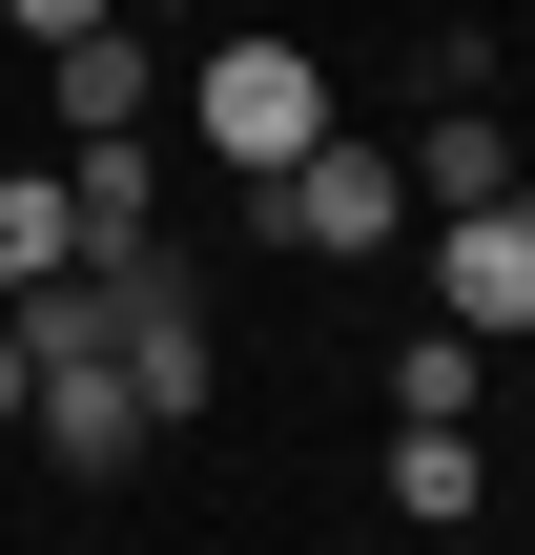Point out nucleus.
Segmentation results:
<instances>
[{
  "label": "nucleus",
  "instance_id": "obj_1",
  "mask_svg": "<svg viewBox=\"0 0 535 555\" xmlns=\"http://www.w3.org/2000/svg\"><path fill=\"white\" fill-rule=\"evenodd\" d=\"M186 124H206V165H247V185H268L289 144H330V62H309V41H227V21H206Z\"/></svg>",
  "mask_w": 535,
  "mask_h": 555
},
{
  "label": "nucleus",
  "instance_id": "obj_2",
  "mask_svg": "<svg viewBox=\"0 0 535 555\" xmlns=\"http://www.w3.org/2000/svg\"><path fill=\"white\" fill-rule=\"evenodd\" d=\"M247 206H268V247H309V268H371V247H392V227H412V165H392V144H351V124H330V144H289V165H268V185H247Z\"/></svg>",
  "mask_w": 535,
  "mask_h": 555
},
{
  "label": "nucleus",
  "instance_id": "obj_3",
  "mask_svg": "<svg viewBox=\"0 0 535 555\" xmlns=\"http://www.w3.org/2000/svg\"><path fill=\"white\" fill-rule=\"evenodd\" d=\"M21 350H41V371H21V433H41L62 474H144V433H165L144 371H124L103 330H21Z\"/></svg>",
  "mask_w": 535,
  "mask_h": 555
},
{
  "label": "nucleus",
  "instance_id": "obj_4",
  "mask_svg": "<svg viewBox=\"0 0 535 555\" xmlns=\"http://www.w3.org/2000/svg\"><path fill=\"white\" fill-rule=\"evenodd\" d=\"M433 227H454V247H433V309H454L474 350L535 330V185H515V206H433Z\"/></svg>",
  "mask_w": 535,
  "mask_h": 555
},
{
  "label": "nucleus",
  "instance_id": "obj_5",
  "mask_svg": "<svg viewBox=\"0 0 535 555\" xmlns=\"http://www.w3.org/2000/svg\"><path fill=\"white\" fill-rule=\"evenodd\" d=\"M41 62H62V124H82V144H124V124L165 103V21H124V0H103V21H62Z\"/></svg>",
  "mask_w": 535,
  "mask_h": 555
},
{
  "label": "nucleus",
  "instance_id": "obj_6",
  "mask_svg": "<svg viewBox=\"0 0 535 555\" xmlns=\"http://www.w3.org/2000/svg\"><path fill=\"white\" fill-rule=\"evenodd\" d=\"M392 515H412V535L495 515V474H474V412H392Z\"/></svg>",
  "mask_w": 535,
  "mask_h": 555
},
{
  "label": "nucleus",
  "instance_id": "obj_7",
  "mask_svg": "<svg viewBox=\"0 0 535 555\" xmlns=\"http://www.w3.org/2000/svg\"><path fill=\"white\" fill-rule=\"evenodd\" d=\"M515 185H535V165H515V124L454 82V103H433V144H412V206H515Z\"/></svg>",
  "mask_w": 535,
  "mask_h": 555
},
{
  "label": "nucleus",
  "instance_id": "obj_8",
  "mask_svg": "<svg viewBox=\"0 0 535 555\" xmlns=\"http://www.w3.org/2000/svg\"><path fill=\"white\" fill-rule=\"evenodd\" d=\"M41 268H82V185L62 165H0V288H41Z\"/></svg>",
  "mask_w": 535,
  "mask_h": 555
},
{
  "label": "nucleus",
  "instance_id": "obj_9",
  "mask_svg": "<svg viewBox=\"0 0 535 555\" xmlns=\"http://www.w3.org/2000/svg\"><path fill=\"white\" fill-rule=\"evenodd\" d=\"M62 185H82V247H103V227H165V165H144V124H124V144H82Z\"/></svg>",
  "mask_w": 535,
  "mask_h": 555
},
{
  "label": "nucleus",
  "instance_id": "obj_10",
  "mask_svg": "<svg viewBox=\"0 0 535 555\" xmlns=\"http://www.w3.org/2000/svg\"><path fill=\"white\" fill-rule=\"evenodd\" d=\"M392 412H474V330H412L392 350Z\"/></svg>",
  "mask_w": 535,
  "mask_h": 555
},
{
  "label": "nucleus",
  "instance_id": "obj_11",
  "mask_svg": "<svg viewBox=\"0 0 535 555\" xmlns=\"http://www.w3.org/2000/svg\"><path fill=\"white\" fill-rule=\"evenodd\" d=\"M21 371H41V350H21V309H0V433H21Z\"/></svg>",
  "mask_w": 535,
  "mask_h": 555
},
{
  "label": "nucleus",
  "instance_id": "obj_12",
  "mask_svg": "<svg viewBox=\"0 0 535 555\" xmlns=\"http://www.w3.org/2000/svg\"><path fill=\"white\" fill-rule=\"evenodd\" d=\"M0 21H21V41H62V21H103V0H0Z\"/></svg>",
  "mask_w": 535,
  "mask_h": 555
},
{
  "label": "nucleus",
  "instance_id": "obj_13",
  "mask_svg": "<svg viewBox=\"0 0 535 555\" xmlns=\"http://www.w3.org/2000/svg\"><path fill=\"white\" fill-rule=\"evenodd\" d=\"M124 21H186V0H124Z\"/></svg>",
  "mask_w": 535,
  "mask_h": 555
}]
</instances>
